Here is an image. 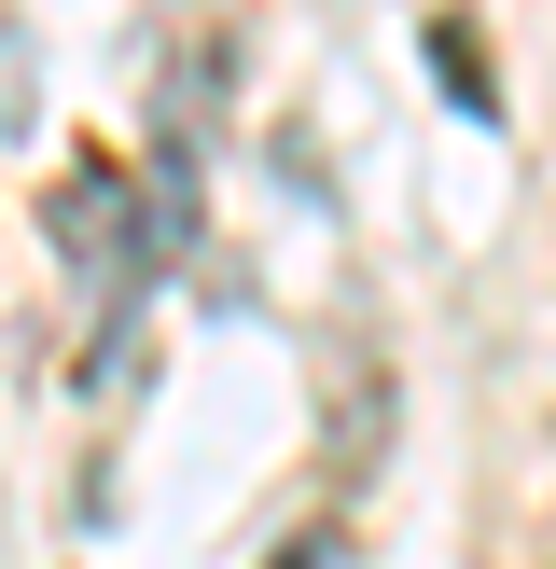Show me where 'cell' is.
Listing matches in <instances>:
<instances>
[{
  "instance_id": "obj_1",
  "label": "cell",
  "mask_w": 556,
  "mask_h": 569,
  "mask_svg": "<svg viewBox=\"0 0 556 569\" xmlns=\"http://www.w3.org/2000/svg\"><path fill=\"white\" fill-rule=\"evenodd\" d=\"M42 222H56V264H83V278H98L111 306H126L139 278H153V194H139V181H126L111 153H70V167H56Z\"/></svg>"
},
{
  "instance_id": "obj_2",
  "label": "cell",
  "mask_w": 556,
  "mask_h": 569,
  "mask_svg": "<svg viewBox=\"0 0 556 569\" xmlns=\"http://www.w3.org/2000/svg\"><path fill=\"white\" fill-rule=\"evenodd\" d=\"M42 126V56H28V28L0 14V139H28Z\"/></svg>"
},
{
  "instance_id": "obj_3",
  "label": "cell",
  "mask_w": 556,
  "mask_h": 569,
  "mask_svg": "<svg viewBox=\"0 0 556 569\" xmlns=\"http://www.w3.org/2000/svg\"><path fill=\"white\" fill-rule=\"evenodd\" d=\"M431 70H445V98H459V111H500V83H487V42H473L459 14L431 28Z\"/></svg>"
},
{
  "instance_id": "obj_4",
  "label": "cell",
  "mask_w": 556,
  "mask_h": 569,
  "mask_svg": "<svg viewBox=\"0 0 556 569\" xmlns=\"http://www.w3.org/2000/svg\"><path fill=\"white\" fill-rule=\"evenodd\" d=\"M278 569H334V556H320V542H306V556H278Z\"/></svg>"
}]
</instances>
